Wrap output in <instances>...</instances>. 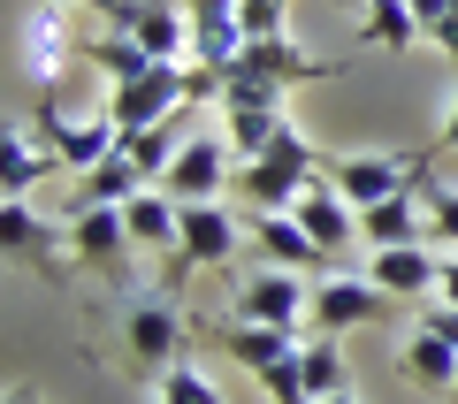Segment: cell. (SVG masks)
I'll return each instance as SVG.
<instances>
[{
	"instance_id": "cell-19",
	"label": "cell",
	"mask_w": 458,
	"mask_h": 404,
	"mask_svg": "<svg viewBox=\"0 0 458 404\" xmlns=\"http://www.w3.org/2000/svg\"><path fill=\"white\" fill-rule=\"evenodd\" d=\"M214 343H222L237 366H252V374H267L276 358H291L298 343H306V328H260V321H222L214 328Z\"/></svg>"
},
{
	"instance_id": "cell-38",
	"label": "cell",
	"mask_w": 458,
	"mask_h": 404,
	"mask_svg": "<svg viewBox=\"0 0 458 404\" xmlns=\"http://www.w3.org/2000/svg\"><path fill=\"white\" fill-rule=\"evenodd\" d=\"M8 404H38V397H31V389H8Z\"/></svg>"
},
{
	"instance_id": "cell-31",
	"label": "cell",
	"mask_w": 458,
	"mask_h": 404,
	"mask_svg": "<svg viewBox=\"0 0 458 404\" xmlns=\"http://www.w3.org/2000/svg\"><path fill=\"white\" fill-rule=\"evenodd\" d=\"M306 351V343H298ZM298 351L291 358H276V366L260 374V389H267V404H313V389H306V374H298Z\"/></svg>"
},
{
	"instance_id": "cell-41",
	"label": "cell",
	"mask_w": 458,
	"mask_h": 404,
	"mask_svg": "<svg viewBox=\"0 0 458 404\" xmlns=\"http://www.w3.org/2000/svg\"><path fill=\"white\" fill-rule=\"evenodd\" d=\"M451 404H458V389H451Z\"/></svg>"
},
{
	"instance_id": "cell-5",
	"label": "cell",
	"mask_w": 458,
	"mask_h": 404,
	"mask_svg": "<svg viewBox=\"0 0 458 404\" xmlns=\"http://www.w3.org/2000/svg\"><path fill=\"white\" fill-rule=\"evenodd\" d=\"M131 222H123V206H69V259L77 267H92L99 282H114V290H131Z\"/></svg>"
},
{
	"instance_id": "cell-28",
	"label": "cell",
	"mask_w": 458,
	"mask_h": 404,
	"mask_svg": "<svg viewBox=\"0 0 458 404\" xmlns=\"http://www.w3.org/2000/svg\"><path fill=\"white\" fill-rule=\"evenodd\" d=\"M360 16H367V23H360L367 46H397V54H405L412 38H428V31H420V16H412V0H367Z\"/></svg>"
},
{
	"instance_id": "cell-9",
	"label": "cell",
	"mask_w": 458,
	"mask_h": 404,
	"mask_svg": "<svg viewBox=\"0 0 458 404\" xmlns=\"http://www.w3.org/2000/svg\"><path fill=\"white\" fill-rule=\"evenodd\" d=\"M306 313H313V282H306V275H283V267H252V275L237 282V306H229V321L306 328Z\"/></svg>"
},
{
	"instance_id": "cell-1",
	"label": "cell",
	"mask_w": 458,
	"mask_h": 404,
	"mask_svg": "<svg viewBox=\"0 0 458 404\" xmlns=\"http://www.w3.org/2000/svg\"><path fill=\"white\" fill-rule=\"evenodd\" d=\"M313 176H321L313 146L298 138V122H283V130H276V146H267L260 161H237V198H245L252 214H291L298 198H306Z\"/></svg>"
},
{
	"instance_id": "cell-3",
	"label": "cell",
	"mask_w": 458,
	"mask_h": 404,
	"mask_svg": "<svg viewBox=\"0 0 458 404\" xmlns=\"http://www.w3.org/2000/svg\"><path fill=\"white\" fill-rule=\"evenodd\" d=\"M183 107H191V69H183V62H153L146 77L114 84L107 122L123 130V138H131V130H161V122H176Z\"/></svg>"
},
{
	"instance_id": "cell-33",
	"label": "cell",
	"mask_w": 458,
	"mask_h": 404,
	"mask_svg": "<svg viewBox=\"0 0 458 404\" xmlns=\"http://www.w3.org/2000/svg\"><path fill=\"white\" fill-rule=\"evenodd\" d=\"M69 8H92L99 31H131L138 23V0H69Z\"/></svg>"
},
{
	"instance_id": "cell-10",
	"label": "cell",
	"mask_w": 458,
	"mask_h": 404,
	"mask_svg": "<svg viewBox=\"0 0 458 404\" xmlns=\"http://www.w3.org/2000/svg\"><path fill=\"white\" fill-rule=\"evenodd\" d=\"M237 153H229V138H183V153L168 161V176H161V191L176 198V206H207V198H222L229 183H237Z\"/></svg>"
},
{
	"instance_id": "cell-11",
	"label": "cell",
	"mask_w": 458,
	"mask_h": 404,
	"mask_svg": "<svg viewBox=\"0 0 458 404\" xmlns=\"http://www.w3.org/2000/svg\"><path fill=\"white\" fill-rule=\"evenodd\" d=\"M222 77H252V84H276V92H298V84H328V77H344V62H313V54H298L291 38H252V46L237 54Z\"/></svg>"
},
{
	"instance_id": "cell-34",
	"label": "cell",
	"mask_w": 458,
	"mask_h": 404,
	"mask_svg": "<svg viewBox=\"0 0 458 404\" xmlns=\"http://www.w3.org/2000/svg\"><path fill=\"white\" fill-rule=\"evenodd\" d=\"M420 328H436L443 343H458V306H428V313H420Z\"/></svg>"
},
{
	"instance_id": "cell-20",
	"label": "cell",
	"mask_w": 458,
	"mask_h": 404,
	"mask_svg": "<svg viewBox=\"0 0 458 404\" xmlns=\"http://www.w3.org/2000/svg\"><path fill=\"white\" fill-rule=\"evenodd\" d=\"M123 222H131V244H138V252H168V259H176V237H183V206L161 191V183H153V191H138L131 206H123Z\"/></svg>"
},
{
	"instance_id": "cell-16",
	"label": "cell",
	"mask_w": 458,
	"mask_h": 404,
	"mask_svg": "<svg viewBox=\"0 0 458 404\" xmlns=\"http://www.w3.org/2000/svg\"><path fill=\"white\" fill-rule=\"evenodd\" d=\"M360 237L375 244V252H397V244H428V206H420V168H412L405 191L375 198V206H360Z\"/></svg>"
},
{
	"instance_id": "cell-14",
	"label": "cell",
	"mask_w": 458,
	"mask_h": 404,
	"mask_svg": "<svg viewBox=\"0 0 458 404\" xmlns=\"http://www.w3.org/2000/svg\"><path fill=\"white\" fill-rule=\"evenodd\" d=\"M183 16H191V62L199 69H229L252 46L245 38V0H183Z\"/></svg>"
},
{
	"instance_id": "cell-22",
	"label": "cell",
	"mask_w": 458,
	"mask_h": 404,
	"mask_svg": "<svg viewBox=\"0 0 458 404\" xmlns=\"http://www.w3.org/2000/svg\"><path fill=\"white\" fill-rule=\"evenodd\" d=\"M131 38L153 54V62H183V54H191V16H183L176 0H138Z\"/></svg>"
},
{
	"instance_id": "cell-29",
	"label": "cell",
	"mask_w": 458,
	"mask_h": 404,
	"mask_svg": "<svg viewBox=\"0 0 458 404\" xmlns=\"http://www.w3.org/2000/svg\"><path fill=\"white\" fill-rule=\"evenodd\" d=\"M176 153H183V122H161V130H131V138H123V161H131L146 183H161Z\"/></svg>"
},
{
	"instance_id": "cell-15",
	"label": "cell",
	"mask_w": 458,
	"mask_h": 404,
	"mask_svg": "<svg viewBox=\"0 0 458 404\" xmlns=\"http://www.w3.org/2000/svg\"><path fill=\"white\" fill-rule=\"evenodd\" d=\"M291 214L306 222V237H313V244H321V252L344 267V252H352V237H360V206H352V198H344L328 176H313V183H306V198H298Z\"/></svg>"
},
{
	"instance_id": "cell-25",
	"label": "cell",
	"mask_w": 458,
	"mask_h": 404,
	"mask_svg": "<svg viewBox=\"0 0 458 404\" xmlns=\"http://www.w3.org/2000/svg\"><path fill=\"white\" fill-rule=\"evenodd\" d=\"M77 62H92L107 84H131V77H146V69H153V54L138 46L131 31H99V38H84V54H77Z\"/></svg>"
},
{
	"instance_id": "cell-13",
	"label": "cell",
	"mask_w": 458,
	"mask_h": 404,
	"mask_svg": "<svg viewBox=\"0 0 458 404\" xmlns=\"http://www.w3.org/2000/svg\"><path fill=\"white\" fill-rule=\"evenodd\" d=\"M62 8H69V0H38L31 16H23V69H31L38 92H54V84H62V62H69V54H84V38H69Z\"/></svg>"
},
{
	"instance_id": "cell-26",
	"label": "cell",
	"mask_w": 458,
	"mask_h": 404,
	"mask_svg": "<svg viewBox=\"0 0 458 404\" xmlns=\"http://www.w3.org/2000/svg\"><path fill=\"white\" fill-rule=\"evenodd\" d=\"M298 374H306L313 404H321V397H344V389H352V366H344V336H306V351H298Z\"/></svg>"
},
{
	"instance_id": "cell-40",
	"label": "cell",
	"mask_w": 458,
	"mask_h": 404,
	"mask_svg": "<svg viewBox=\"0 0 458 404\" xmlns=\"http://www.w3.org/2000/svg\"><path fill=\"white\" fill-rule=\"evenodd\" d=\"M352 8H367V0H352Z\"/></svg>"
},
{
	"instance_id": "cell-35",
	"label": "cell",
	"mask_w": 458,
	"mask_h": 404,
	"mask_svg": "<svg viewBox=\"0 0 458 404\" xmlns=\"http://www.w3.org/2000/svg\"><path fill=\"white\" fill-rule=\"evenodd\" d=\"M412 16H420V31H428V38H436L443 23H451V0H412Z\"/></svg>"
},
{
	"instance_id": "cell-27",
	"label": "cell",
	"mask_w": 458,
	"mask_h": 404,
	"mask_svg": "<svg viewBox=\"0 0 458 404\" xmlns=\"http://www.w3.org/2000/svg\"><path fill=\"white\" fill-rule=\"evenodd\" d=\"M138 191H153V183L138 176V168L123 161V153H114V161H99V168H84V183H77V206H131Z\"/></svg>"
},
{
	"instance_id": "cell-17",
	"label": "cell",
	"mask_w": 458,
	"mask_h": 404,
	"mask_svg": "<svg viewBox=\"0 0 458 404\" xmlns=\"http://www.w3.org/2000/svg\"><path fill=\"white\" fill-rule=\"evenodd\" d=\"M412 168H420V153H405V161H390V153H352V161H328L321 176L336 183L352 206H375V198H390V191H405L412 183Z\"/></svg>"
},
{
	"instance_id": "cell-12",
	"label": "cell",
	"mask_w": 458,
	"mask_h": 404,
	"mask_svg": "<svg viewBox=\"0 0 458 404\" xmlns=\"http://www.w3.org/2000/svg\"><path fill=\"white\" fill-rule=\"evenodd\" d=\"M252 252H260V267H283V275H306V282L336 275V259L306 237L298 214H252Z\"/></svg>"
},
{
	"instance_id": "cell-36",
	"label": "cell",
	"mask_w": 458,
	"mask_h": 404,
	"mask_svg": "<svg viewBox=\"0 0 458 404\" xmlns=\"http://www.w3.org/2000/svg\"><path fill=\"white\" fill-rule=\"evenodd\" d=\"M436 46L451 54V69H458V0H451V23H443V31H436Z\"/></svg>"
},
{
	"instance_id": "cell-30",
	"label": "cell",
	"mask_w": 458,
	"mask_h": 404,
	"mask_svg": "<svg viewBox=\"0 0 458 404\" xmlns=\"http://www.w3.org/2000/svg\"><path fill=\"white\" fill-rule=\"evenodd\" d=\"M153 404H222V389H214L207 374L183 358V366H168L161 382H153Z\"/></svg>"
},
{
	"instance_id": "cell-32",
	"label": "cell",
	"mask_w": 458,
	"mask_h": 404,
	"mask_svg": "<svg viewBox=\"0 0 458 404\" xmlns=\"http://www.w3.org/2000/svg\"><path fill=\"white\" fill-rule=\"evenodd\" d=\"M245 38H291V0H245Z\"/></svg>"
},
{
	"instance_id": "cell-6",
	"label": "cell",
	"mask_w": 458,
	"mask_h": 404,
	"mask_svg": "<svg viewBox=\"0 0 458 404\" xmlns=\"http://www.w3.org/2000/svg\"><path fill=\"white\" fill-rule=\"evenodd\" d=\"M0 252L8 259H31L47 282L77 275V259H69V222H47V214H31V198H0Z\"/></svg>"
},
{
	"instance_id": "cell-4",
	"label": "cell",
	"mask_w": 458,
	"mask_h": 404,
	"mask_svg": "<svg viewBox=\"0 0 458 404\" xmlns=\"http://www.w3.org/2000/svg\"><path fill=\"white\" fill-rule=\"evenodd\" d=\"M397 313V298L382 290V282H367V275H321L313 282V313H306V328L313 336H352V328H382Z\"/></svg>"
},
{
	"instance_id": "cell-37",
	"label": "cell",
	"mask_w": 458,
	"mask_h": 404,
	"mask_svg": "<svg viewBox=\"0 0 458 404\" xmlns=\"http://www.w3.org/2000/svg\"><path fill=\"white\" fill-rule=\"evenodd\" d=\"M443 153H458V84H451V114H443Z\"/></svg>"
},
{
	"instance_id": "cell-18",
	"label": "cell",
	"mask_w": 458,
	"mask_h": 404,
	"mask_svg": "<svg viewBox=\"0 0 458 404\" xmlns=\"http://www.w3.org/2000/svg\"><path fill=\"white\" fill-rule=\"evenodd\" d=\"M443 275V252L436 244H397V252H375L367 259V282H382L390 298H428Z\"/></svg>"
},
{
	"instance_id": "cell-7",
	"label": "cell",
	"mask_w": 458,
	"mask_h": 404,
	"mask_svg": "<svg viewBox=\"0 0 458 404\" xmlns=\"http://www.w3.org/2000/svg\"><path fill=\"white\" fill-rule=\"evenodd\" d=\"M31 130H38V146H47L54 161H62V168H77V176H84V168H99V161H114V153H123V130H114L107 114H99V122H69V114H62V99H54V92H38V99H31Z\"/></svg>"
},
{
	"instance_id": "cell-8",
	"label": "cell",
	"mask_w": 458,
	"mask_h": 404,
	"mask_svg": "<svg viewBox=\"0 0 458 404\" xmlns=\"http://www.w3.org/2000/svg\"><path fill=\"white\" fill-rule=\"evenodd\" d=\"M237 244H245V229H237V214H229L222 198L183 206V237H176V259H168V290H176L183 275H199V267H229Z\"/></svg>"
},
{
	"instance_id": "cell-23",
	"label": "cell",
	"mask_w": 458,
	"mask_h": 404,
	"mask_svg": "<svg viewBox=\"0 0 458 404\" xmlns=\"http://www.w3.org/2000/svg\"><path fill=\"white\" fill-rule=\"evenodd\" d=\"M405 374L428 389V397H451L458 389V343H443L436 328H412L405 336Z\"/></svg>"
},
{
	"instance_id": "cell-24",
	"label": "cell",
	"mask_w": 458,
	"mask_h": 404,
	"mask_svg": "<svg viewBox=\"0 0 458 404\" xmlns=\"http://www.w3.org/2000/svg\"><path fill=\"white\" fill-rule=\"evenodd\" d=\"M420 206H428V244L458 252V183L436 176V153H420Z\"/></svg>"
},
{
	"instance_id": "cell-2",
	"label": "cell",
	"mask_w": 458,
	"mask_h": 404,
	"mask_svg": "<svg viewBox=\"0 0 458 404\" xmlns=\"http://www.w3.org/2000/svg\"><path fill=\"white\" fill-rule=\"evenodd\" d=\"M183 336H191V321L176 313V298H153V290L123 298V351H131V374L161 382L168 366H183Z\"/></svg>"
},
{
	"instance_id": "cell-39",
	"label": "cell",
	"mask_w": 458,
	"mask_h": 404,
	"mask_svg": "<svg viewBox=\"0 0 458 404\" xmlns=\"http://www.w3.org/2000/svg\"><path fill=\"white\" fill-rule=\"evenodd\" d=\"M321 404H360V397H352V389H344V397H321Z\"/></svg>"
},
{
	"instance_id": "cell-21",
	"label": "cell",
	"mask_w": 458,
	"mask_h": 404,
	"mask_svg": "<svg viewBox=\"0 0 458 404\" xmlns=\"http://www.w3.org/2000/svg\"><path fill=\"white\" fill-rule=\"evenodd\" d=\"M54 168H62V161H54V153L38 146V138H31L23 122L8 130V138H0V198H31V183H47Z\"/></svg>"
}]
</instances>
